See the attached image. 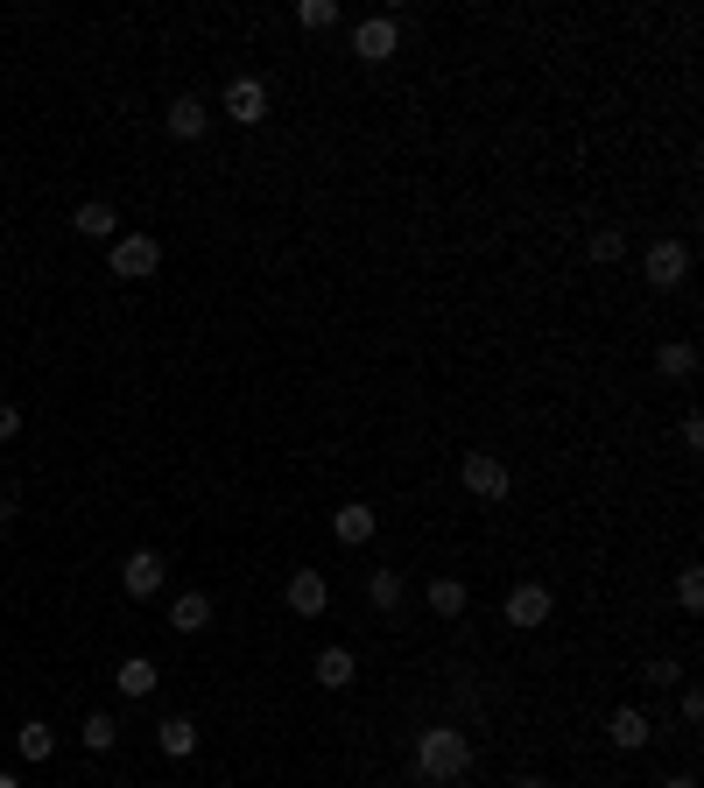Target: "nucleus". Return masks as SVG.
<instances>
[{"label": "nucleus", "mask_w": 704, "mask_h": 788, "mask_svg": "<svg viewBox=\"0 0 704 788\" xmlns=\"http://www.w3.org/2000/svg\"><path fill=\"white\" fill-rule=\"evenodd\" d=\"M0 788H22V781H14V775H0Z\"/></svg>", "instance_id": "obj_30"}, {"label": "nucleus", "mask_w": 704, "mask_h": 788, "mask_svg": "<svg viewBox=\"0 0 704 788\" xmlns=\"http://www.w3.org/2000/svg\"><path fill=\"white\" fill-rule=\"evenodd\" d=\"M14 430H22V409H14V401H0V444H8Z\"/></svg>", "instance_id": "obj_26"}, {"label": "nucleus", "mask_w": 704, "mask_h": 788, "mask_svg": "<svg viewBox=\"0 0 704 788\" xmlns=\"http://www.w3.org/2000/svg\"><path fill=\"white\" fill-rule=\"evenodd\" d=\"M549 620V585H515L507 591V627H543Z\"/></svg>", "instance_id": "obj_9"}, {"label": "nucleus", "mask_w": 704, "mask_h": 788, "mask_svg": "<svg viewBox=\"0 0 704 788\" xmlns=\"http://www.w3.org/2000/svg\"><path fill=\"white\" fill-rule=\"evenodd\" d=\"M78 739H85V754H106V746H113V739H120V725H113V718H106V711H92V718L78 725Z\"/></svg>", "instance_id": "obj_21"}, {"label": "nucleus", "mask_w": 704, "mask_h": 788, "mask_svg": "<svg viewBox=\"0 0 704 788\" xmlns=\"http://www.w3.org/2000/svg\"><path fill=\"white\" fill-rule=\"evenodd\" d=\"M325 606H332V585H325V570H296V578H290V612H303V620H317Z\"/></svg>", "instance_id": "obj_8"}, {"label": "nucleus", "mask_w": 704, "mask_h": 788, "mask_svg": "<svg viewBox=\"0 0 704 788\" xmlns=\"http://www.w3.org/2000/svg\"><path fill=\"white\" fill-rule=\"evenodd\" d=\"M395 43H402V29H395L388 14H374V22H359V29H353V56H359V64H388Z\"/></svg>", "instance_id": "obj_6"}, {"label": "nucleus", "mask_w": 704, "mask_h": 788, "mask_svg": "<svg viewBox=\"0 0 704 788\" xmlns=\"http://www.w3.org/2000/svg\"><path fill=\"white\" fill-rule=\"evenodd\" d=\"M162 556L156 549H135V556H127V564H120V585H127V599H156V585H162Z\"/></svg>", "instance_id": "obj_7"}, {"label": "nucleus", "mask_w": 704, "mask_h": 788, "mask_svg": "<svg viewBox=\"0 0 704 788\" xmlns=\"http://www.w3.org/2000/svg\"><path fill=\"white\" fill-rule=\"evenodd\" d=\"M627 254V240L613 233V225H599V233H592V261H620Z\"/></svg>", "instance_id": "obj_25"}, {"label": "nucleus", "mask_w": 704, "mask_h": 788, "mask_svg": "<svg viewBox=\"0 0 704 788\" xmlns=\"http://www.w3.org/2000/svg\"><path fill=\"white\" fill-rule=\"evenodd\" d=\"M641 267H649L655 290H683V275H691V246H683V240H655Z\"/></svg>", "instance_id": "obj_3"}, {"label": "nucleus", "mask_w": 704, "mask_h": 788, "mask_svg": "<svg viewBox=\"0 0 704 788\" xmlns=\"http://www.w3.org/2000/svg\"><path fill=\"white\" fill-rule=\"evenodd\" d=\"M507 788H543V781H536V775H522V781H507Z\"/></svg>", "instance_id": "obj_29"}, {"label": "nucleus", "mask_w": 704, "mask_h": 788, "mask_svg": "<svg viewBox=\"0 0 704 788\" xmlns=\"http://www.w3.org/2000/svg\"><path fill=\"white\" fill-rule=\"evenodd\" d=\"M169 627H177V633H204V627H212V599H204V591H183V599L169 606Z\"/></svg>", "instance_id": "obj_13"}, {"label": "nucleus", "mask_w": 704, "mask_h": 788, "mask_svg": "<svg viewBox=\"0 0 704 788\" xmlns=\"http://www.w3.org/2000/svg\"><path fill=\"white\" fill-rule=\"evenodd\" d=\"M367 599H374L380 612H395V606H402V578H395V570H374V578H367Z\"/></svg>", "instance_id": "obj_22"}, {"label": "nucleus", "mask_w": 704, "mask_h": 788, "mask_svg": "<svg viewBox=\"0 0 704 788\" xmlns=\"http://www.w3.org/2000/svg\"><path fill=\"white\" fill-rule=\"evenodd\" d=\"M204 120H212V113H204V99H190V92H183V99H169V134H177V141H198Z\"/></svg>", "instance_id": "obj_11"}, {"label": "nucleus", "mask_w": 704, "mask_h": 788, "mask_svg": "<svg viewBox=\"0 0 704 788\" xmlns=\"http://www.w3.org/2000/svg\"><path fill=\"white\" fill-rule=\"evenodd\" d=\"M465 493H480V500H507V465L493 451H465Z\"/></svg>", "instance_id": "obj_5"}, {"label": "nucleus", "mask_w": 704, "mask_h": 788, "mask_svg": "<svg viewBox=\"0 0 704 788\" xmlns=\"http://www.w3.org/2000/svg\"><path fill=\"white\" fill-rule=\"evenodd\" d=\"M106 261H113V275H120V282H148L162 267V246H156V233H120Z\"/></svg>", "instance_id": "obj_2"}, {"label": "nucleus", "mask_w": 704, "mask_h": 788, "mask_svg": "<svg viewBox=\"0 0 704 788\" xmlns=\"http://www.w3.org/2000/svg\"><path fill=\"white\" fill-rule=\"evenodd\" d=\"M332 528H338V543H353V549H359V543H374L380 514H374V507H359V500H353V507H338V522H332Z\"/></svg>", "instance_id": "obj_12"}, {"label": "nucleus", "mask_w": 704, "mask_h": 788, "mask_svg": "<svg viewBox=\"0 0 704 788\" xmlns=\"http://www.w3.org/2000/svg\"><path fill=\"white\" fill-rule=\"evenodd\" d=\"M14 754H22V760H50L56 754V733H50L43 718H29L22 733H14Z\"/></svg>", "instance_id": "obj_16"}, {"label": "nucleus", "mask_w": 704, "mask_h": 788, "mask_svg": "<svg viewBox=\"0 0 704 788\" xmlns=\"http://www.w3.org/2000/svg\"><path fill=\"white\" fill-rule=\"evenodd\" d=\"M8 522H14V493L0 486V528H8Z\"/></svg>", "instance_id": "obj_27"}, {"label": "nucleus", "mask_w": 704, "mask_h": 788, "mask_svg": "<svg viewBox=\"0 0 704 788\" xmlns=\"http://www.w3.org/2000/svg\"><path fill=\"white\" fill-rule=\"evenodd\" d=\"M430 612L459 620V612H465V585H459V578H430Z\"/></svg>", "instance_id": "obj_20"}, {"label": "nucleus", "mask_w": 704, "mask_h": 788, "mask_svg": "<svg viewBox=\"0 0 704 788\" xmlns=\"http://www.w3.org/2000/svg\"><path fill=\"white\" fill-rule=\"evenodd\" d=\"M317 683H325V690H346V683H353V648H325V655H317Z\"/></svg>", "instance_id": "obj_19"}, {"label": "nucleus", "mask_w": 704, "mask_h": 788, "mask_svg": "<svg viewBox=\"0 0 704 788\" xmlns=\"http://www.w3.org/2000/svg\"><path fill=\"white\" fill-rule=\"evenodd\" d=\"M225 120L261 127V120H269V85H261V78H233V85H225Z\"/></svg>", "instance_id": "obj_4"}, {"label": "nucleus", "mask_w": 704, "mask_h": 788, "mask_svg": "<svg viewBox=\"0 0 704 788\" xmlns=\"http://www.w3.org/2000/svg\"><path fill=\"white\" fill-rule=\"evenodd\" d=\"M606 739H613L620 754H634V746H649V718H641V711H613V718H606Z\"/></svg>", "instance_id": "obj_14"}, {"label": "nucleus", "mask_w": 704, "mask_h": 788, "mask_svg": "<svg viewBox=\"0 0 704 788\" xmlns=\"http://www.w3.org/2000/svg\"><path fill=\"white\" fill-rule=\"evenodd\" d=\"M662 788H697V781H691V775H670V781H662Z\"/></svg>", "instance_id": "obj_28"}, {"label": "nucleus", "mask_w": 704, "mask_h": 788, "mask_svg": "<svg viewBox=\"0 0 704 788\" xmlns=\"http://www.w3.org/2000/svg\"><path fill=\"white\" fill-rule=\"evenodd\" d=\"M113 683H120V697H148V690H156V662H148V655H127L120 669H113Z\"/></svg>", "instance_id": "obj_15"}, {"label": "nucleus", "mask_w": 704, "mask_h": 788, "mask_svg": "<svg viewBox=\"0 0 704 788\" xmlns=\"http://www.w3.org/2000/svg\"><path fill=\"white\" fill-rule=\"evenodd\" d=\"M655 367L670 374V380H691V374H697V345H683V338H670V345H662V353H655Z\"/></svg>", "instance_id": "obj_18"}, {"label": "nucleus", "mask_w": 704, "mask_h": 788, "mask_svg": "<svg viewBox=\"0 0 704 788\" xmlns=\"http://www.w3.org/2000/svg\"><path fill=\"white\" fill-rule=\"evenodd\" d=\"M465 767H472V739L459 725H430V733L416 739V775L423 781H459Z\"/></svg>", "instance_id": "obj_1"}, {"label": "nucleus", "mask_w": 704, "mask_h": 788, "mask_svg": "<svg viewBox=\"0 0 704 788\" xmlns=\"http://www.w3.org/2000/svg\"><path fill=\"white\" fill-rule=\"evenodd\" d=\"M71 225H78L85 240H120V211H113L106 198H92V204H78V211H71Z\"/></svg>", "instance_id": "obj_10"}, {"label": "nucleus", "mask_w": 704, "mask_h": 788, "mask_svg": "<svg viewBox=\"0 0 704 788\" xmlns=\"http://www.w3.org/2000/svg\"><path fill=\"white\" fill-rule=\"evenodd\" d=\"M296 22L303 29H332L338 22V0H296Z\"/></svg>", "instance_id": "obj_23"}, {"label": "nucleus", "mask_w": 704, "mask_h": 788, "mask_svg": "<svg viewBox=\"0 0 704 788\" xmlns=\"http://www.w3.org/2000/svg\"><path fill=\"white\" fill-rule=\"evenodd\" d=\"M676 606L683 612H704V570H683V578H676Z\"/></svg>", "instance_id": "obj_24"}, {"label": "nucleus", "mask_w": 704, "mask_h": 788, "mask_svg": "<svg viewBox=\"0 0 704 788\" xmlns=\"http://www.w3.org/2000/svg\"><path fill=\"white\" fill-rule=\"evenodd\" d=\"M156 746H162L169 760H183L190 746H198V725H190V718H162V725H156Z\"/></svg>", "instance_id": "obj_17"}]
</instances>
